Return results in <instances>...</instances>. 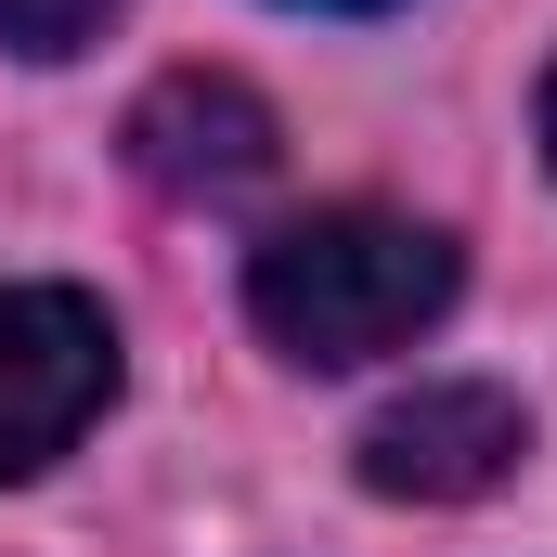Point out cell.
Here are the masks:
<instances>
[{
  "label": "cell",
  "instance_id": "cell-1",
  "mask_svg": "<svg viewBox=\"0 0 557 557\" xmlns=\"http://www.w3.org/2000/svg\"><path fill=\"white\" fill-rule=\"evenodd\" d=\"M441 311H454V234L403 208H311L247 247V324L311 376L416 350Z\"/></svg>",
  "mask_w": 557,
  "mask_h": 557
},
{
  "label": "cell",
  "instance_id": "cell-2",
  "mask_svg": "<svg viewBox=\"0 0 557 557\" xmlns=\"http://www.w3.org/2000/svg\"><path fill=\"white\" fill-rule=\"evenodd\" d=\"M117 403V324L78 285H0V480H39L78 454V428Z\"/></svg>",
  "mask_w": 557,
  "mask_h": 557
},
{
  "label": "cell",
  "instance_id": "cell-3",
  "mask_svg": "<svg viewBox=\"0 0 557 557\" xmlns=\"http://www.w3.org/2000/svg\"><path fill=\"white\" fill-rule=\"evenodd\" d=\"M519 454H532L519 389H493V376H428V389H403L389 416L363 428V493H389V506H480Z\"/></svg>",
  "mask_w": 557,
  "mask_h": 557
},
{
  "label": "cell",
  "instance_id": "cell-4",
  "mask_svg": "<svg viewBox=\"0 0 557 557\" xmlns=\"http://www.w3.org/2000/svg\"><path fill=\"white\" fill-rule=\"evenodd\" d=\"M131 169L156 195H247V182L273 169V104H260L247 78L182 65V78H156L131 104Z\"/></svg>",
  "mask_w": 557,
  "mask_h": 557
},
{
  "label": "cell",
  "instance_id": "cell-5",
  "mask_svg": "<svg viewBox=\"0 0 557 557\" xmlns=\"http://www.w3.org/2000/svg\"><path fill=\"white\" fill-rule=\"evenodd\" d=\"M104 13H117V0H0V52L65 65V52H91V39H104Z\"/></svg>",
  "mask_w": 557,
  "mask_h": 557
},
{
  "label": "cell",
  "instance_id": "cell-6",
  "mask_svg": "<svg viewBox=\"0 0 557 557\" xmlns=\"http://www.w3.org/2000/svg\"><path fill=\"white\" fill-rule=\"evenodd\" d=\"M298 13H389V0H298Z\"/></svg>",
  "mask_w": 557,
  "mask_h": 557
},
{
  "label": "cell",
  "instance_id": "cell-7",
  "mask_svg": "<svg viewBox=\"0 0 557 557\" xmlns=\"http://www.w3.org/2000/svg\"><path fill=\"white\" fill-rule=\"evenodd\" d=\"M545 156H557V78H545Z\"/></svg>",
  "mask_w": 557,
  "mask_h": 557
}]
</instances>
